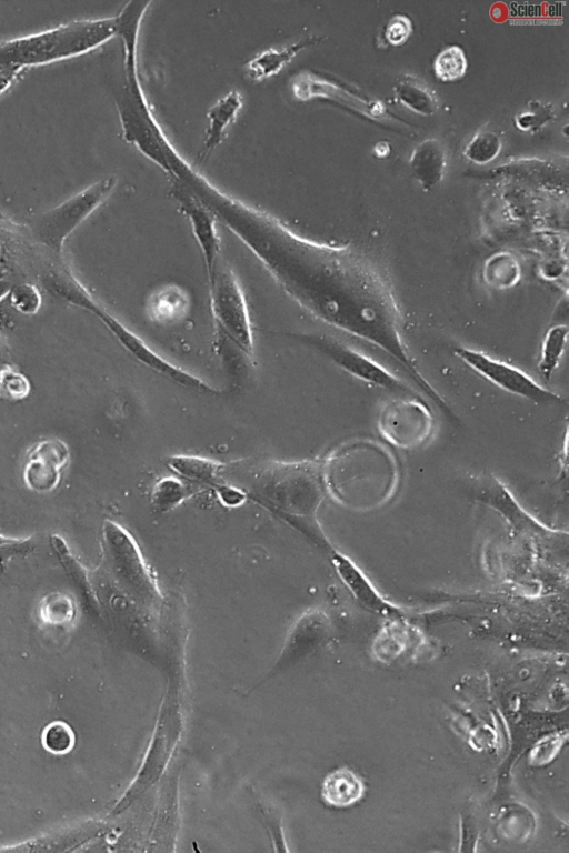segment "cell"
I'll use <instances>...</instances> for the list:
<instances>
[{
	"label": "cell",
	"instance_id": "6",
	"mask_svg": "<svg viewBox=\"0 0 569 853\" xmlns=\"http://www.w3.org/2000/svg\"><path fill=\"white\" fill-rule=\"evenodd\" d=\"M116 184V177L102 178L61 204L34 217L29 222L31 233L49 249L60 251L69 234L104 202Z\"/></svg>",
	"mask_w": 569,
	"mask_h": 853
},
{
	"label": "cell",
	"instance_id": "9",
	"mask_svg": "<svg viewBox=\"0 0 569 853\" xmlns=\"http://www.w3.org/2000/svg\"><path fill=\"white\" fill-rule=\"evenodd\" d=\"M456 355L480 377L499 389L535 403H555L561 398L545 389L527 373L483 352L459 347Z\"/></svg>",
	"mask_w": 569,
	"mask_h": 853
},
{
	"label": "cell",
	"instance_id": "1",
	"mask_svg": "<svg viewBox=\"0 0 569 853\" xmlns=\"http://www.w3.org/2000/svg\"><path fill=\"white\" fill-rule=\"evenodd\" d=\"M204 204L312 317L371 347L391 335L398 312L378 273L342 249L301 238L274 217L217 188L207 193Z\"/></svg>",
	"mask_w": 569,
	"mask_h": 853
},
{
	"label": "cell",
	"instance_id": "2",
	"mask_svg": "<svg viewBox=\"0 0 569 853\" xmlns=\"http://www.w3.org/2000/svg\"><path fill=\"white\" fill-rule=\"evenodd\" d=\"M240 489L315 542L328 544L317 521L325 485L312 464L270 463L257 470Z\"/></svg>",
	"mask_w": 569,
	"mask_h": 853
},
{
	"label": "cell",
	"instance_id": "28",
	"mask_svg": "<svg viewBox=\"0 0 569 853\" xmlns=\"http://www.w3.org/2000/svg\"><path fill=\"white\" fill-rule=\"evenodd\" d=\"M411 31V20L407 16L397 14L388 21L385 36L390 44L398 47L408 40Z\"/></svg>",
	"mask_w": 569,
	"mask_h": 853
},
{
	"label": "cell",
	"instance_id": "31",
	"mask_svg": "<svg viewBox=\"0 0 569 853\" xmlns=\"http://www.w3.org/2000/svg\"><path fill=\"white\" fill-rule=\"evenodd\" d=\"M28 539H12L0 535V552L4 554H16L29 550Z\"/></svg>",
	"mask_w": 569,
	"mask_h": 853
},
{
	"label": "cell",
	"instance_id": "27",
	"mask_svg": "<svg viewBox=\"0 0 569 853\" xmlns=\"http://www.w3.org/2000/svg\"><path fill=\"white\" fill-rule=\"evenodd\" d=\"M40 295L36 288L29 284L17 287L11 293L13 307L23 313H33L40 305Z\"/></svg>",
	"mask_w": 569,
	"mask_h": 853
},
{
	"label": "cell",
	"instance_id": "19",
	"mask_svg": "<svg viewBox=\"0 0 569 853\" xmlns=\"http://www.w3.org/2000/svg\"><path fill=\"white\" fill-rule=\"evenodd\" d=\"M393 91L397 99L403 106L417 113L431 116L438 109L437 99L433 93L426 84L412 76H401L397 80Z\"/></svg>",
	"mask_w": 569,
	"mask_h": 853
},
{
	"label": "cell",
	"instance_id": "29",
	"mask_svg": "<svg viewBox=\"0 0 569 853\" xmlns=\"http://www.w3.org/2000/svg\"><path fill=\"white\" fill-rule=\"evenodd\" d=\"M551 118V109L543 106L530 107V110L516 118L517 126L522 130H535Z\"/></svg>",
	"mask_w": 569,
	"mask_h": 853
},
{
	"label": "cell",
	"instance_id": "5",
	"mask_svg": "<svg viewBox=\"0 0 569 853\" xmlns=\"http://www.w3.org/2000/svg\"><path fill=\"white\" fill-rule=\"evenodd\" d=\"M209 301L218 330L247 358H254L252 323L244 293L223 257L207 272Z\"/></svg>",
	"mask_w": 569,
	"mask_h": 853
},
{
	"label": "cell",
	"instance_id": "8",
	"mask_svg": "<svg viewBox=\"0 0 569 853\" xmlns=\"http://www.w3.org/2000/svg\"><path fill=\"white\" fill-rule=\"evenodd\" d=\"M295 339L315 349L352 377L390 392L413 394L407 384L385 367L345 342L327 334L295 333Z\"/></svg>",
	"mask_w": 569,
	"mask_h": 853
},
{
	"label": "cell",
	"instance_id": "17",
	"mask_svg": "<svg viewBox=\"0 0 569 853\" xmlns=\"http://www.w3.org/2000/svg\"><path fill=\"white\" fill-rule=\"evenodd\" d=\"M167 465L182 480L210 485L217 489L222 483L226 465L202 456L176 454L167 459Z\"/></svg>",
	"mask_w": 569,
	"mask_h": 853
},
{
	"label": "cell",
	"instance_id": "4",
	"mask_svg": "<svg viewBox=\"0 0 569 853\" xmlns=\"http://www.w3.org/2000/svg\"><path fill=\"white\" fill-rule=\"evenodd\" d=\"M117 36V18L71 21L41 32L0 41V68L20 70L90 52Z\"/></svg>",
	"mask_w": 569,
	"mask_h": 853
},
{
	"label": "cell",
	"instance_id": "20",
	"mask_svg": "<svg viewBox=\"0 0 569 853\" xmlns=\"http://www.w3.org/2000/svg\"><path fill=\"white\" fill-rule=\"evenodd\" d=\"M568 328L565 324H556L546 332L539 355V371L549 379L559 368L568 342Z\"/></svg>",
	"mask_w": 569,
	"mask_h": 853
},
{
	"label": "cell",
	"instance_id": "13",
	"mask_svg": "<svg viewBox=\"0 0 569 853\" xmlns=\"http://www.w3.org/2000/svg\"><path fill=\"white\" fill-rule=\"evenodd\" d=\"M331 562L342 583L363 608L383 615L393 613L395 608L380 595L366 574L348 556L335 551Z\"/></svg>",
	"mask_w": 569,
	"mask_h": 853
},
{
	"label": "cell",
	"instance_id": "18",
	"mask_svg": "<svg viewBox=\"0 0 569 853\" xmlns=\"http://www.w3.org/2000/svg\"><path fill=\"white\" fill-rule=\"evenodd\" d=\"M365 792L361 779L347 767L329 773L323 780L321 795L326 803L346 807L359 801Z\"/></svg>",
	"mask_w": 569,
	"mask_h": 853
},
{
	"label": "cell",
	"instance_id": "12",
	"mask_svg": "<svg viewBox=\"0 0 569 853\" xmlns=\"http://www.w3.org/2000/svg\"><path fill=\"white\" fill-rule=\"evenodd\" d=\"M69 458L68 446L61 440L48 439L33 444L27 453L23 468L27 486L38 492L53 490L60 482Z\"/></svg>",
	"mask_w": 569,
	"mask_h": 853
},
{
	"label": "cell",
	"instance_id": "16",
	"mask_svg": "<svg viewBox=\"0 0 569 853\" xmlns=\"http://www.w3.org/2000/svg\"><path fill=\"white\" fill-rule=\"evenodd\" d=\"M409 164L412 175L423 190L432 189L445 174V145L437 139L423 140L415 148Z\"/></svg>",
	"mask_w": 569,
	"mask_h": 853
},
{
	"label": "cell",
	"instance_id": "3",
	"mask_svg": "<svg viewBox=\"0 0 569 853\" xmlns=\"http://www.w3.org/2000/svg\"><path fill=\"white\" fill-rule=\"evenodd\" d=\"M140 26L123 23L118 31L123 48V84L116 94L122 138L169 177L178 151L158 123L143 92L138 64Z\"/></svg>",
	"mask_w": 569,
	"mask_h": 853
},
{
	"label": "cell",
	"instance_id": "21",
	"mask_svg": "<svg viewBox=\"0 0 569 853\" xmlns=\"http://www.w3.org/2000/svg\"><path fill=\"white\" fill-rule=\"evenodd\" d=\"M192 490L181 479L163 478L159 480L151 491V502L156 510L169 512L190 498Z\"/></svg>",
	"mask_w": 569,
	"mask_h": 853
},
{
	"label": "cell",
	"instance_id": "25",
	"mask_svg": "<svg viewBox=\"0 0 569 853\" xmlns=\"http://www.w3.org/2000/svg\"><path fill=\"white\" fill-rule=\"evenodd\" d=\"M42 742L50 752L62 754L72 747L73 734L64 723L53 722L44 729Z\"/></svg>",
	"mask_w": 569,
	"mask_h": 853
},
{
	"label": "cell",
	"instance_id": "24",
	"mask_svg": "<svg viewBox=\"0 0 569 853\" xmlns=\"http://www.w3.org/2000/svg\"><path fill=\"white\" fill-rule=\"evenodd\" d=\"M30 391L27 377L11 365L0 369V398L7 400H22Z\"/></svg>",
	"mask_w": 569,
	"mask_h": 853
},
{
	"label": "cell",
	"instance_id": "7",
	"mask_svg": "<svg viewBox=\"0 0 569 853\" xmlns=\"http://www.w3.org/2000/svg\"><path fill=\"white\" fill-rule=\"evenodd\" d=\"M72 303L94 314L120 345L146 368L181 387L202 393H220L209 383L160 357L140 337L100 305L86 290L78 292Z\"/></svg>",
	"mask_w": 569,
	"mask_h": 853
},
{
	"label": "cell",
	"instance_id": "30",
	"mask_svg": "<svg viewBox=\"0 0 569 853\" xmlns=\"http://www.w3.org/2000/svg\"><path fill=\"white\" fill-rule=\"evenodd\" d=\"M216 490L219 499L228 506L241 505L247 499L246 493L240 488L221 484Z\"/></svg>",
	"mask_w": 569,
	"mask_h": 853
},
{
	"label": "cell",
	"instance_id": "23",
	"mask_svg": "<svg viewBox=\"0 0 569 853\" xmlns=\"http://www.w3.org/2000/svg\"><path fill=\"white\" fill-rule=\"evenodd\" d=\"M500 150V137L493 131H481L470 140L465 149V155L472 162L483 164L492 161Z\"/></svg>",
	"mask_w": 569,
	"mask_h": 853
},
{
	"label": "cell",
	"instance_id": "15",
	"mask_svg": "<svg viewBox=\"0 0 569 853\" xmlns=\"http://www.w3.org/2000/svg\"><path fill=\"white\" fill-rule=\"evenodd\" d=\"M319 38L308 36L277 48H269L257 53L244 66L246 74L254 81L264 80L277 74L284 66L306 48L317 43Z\"/></svg>",
	"mask_w": 569,
	"mask_h": 853
},
{
	"label": "cell",
	"instance_id": "10",
	"mask_svg": "<svg viewBox=\"0 0 569 853\" xmlns=\"http://www.w3.org/2000/svg\"><path fill=\"white\" fill-rule=\"evenodd\" d=\"M103 538L114 578L142 596L157 594L156 583L132 536L117 523L107 521Z\"/></svg>",
	"mask_w": 569,
	"mask_h": 853
},
{
	"label": "cell",
	"instance_id": "22",
	"mask_svg": "<svg viewBox=\"0 0 569 853\" xmlns=\"http://www.w3.org/2000/svg\"><path fill=\"white\" fill-rule=\"evenodd\" d=\"M433 70L441 81H455L467 70V58L459 46H449L438 53L433 61Z\"/></svg>",
	"mask_w": 569,
	"mask_h": 853
},
{
	"label": "cell",
	"instance_id": "32",
	"mask_svg": "<svg viewBox=\"0 0 569 853\" xmlns=\"http://www.w3.org/2000/svg\"><path fill=\"white\" fill-rule=\"evenodd\" d=\"M18 76V70L0 68V94L4 92Z\"/></svg>",
	"mask_w": 569,
	"mask_h": 853
},
{
	"label": "cell",
	"instance_id": "33",
	"mask_svg": "<svg viewBox=\"0 0 569 853\" xmlns=\"http://www.w3.org/2000/svg\"><path fill=\"white\" fill-rule=\"evenodd\" d=\"M391 148L387 141H379L373 147V152L378 158H386Z\"/></svg>",
	"mask_w": 569,
	"mask_h": 853
},
{
	"label": "cell",
	"instance_id": "26",
	"mask_svg": "<svg viewBox=\"0 0 569 853\" xmlns=\"http://www.w3.org/2000/svg\"><path fill=\"white\" fill-rule=\"evenodd\" d=\"M566 735L561 733L552 734L541 740L532 750L530 760L535 764H545L552 760V757L560 750Z\"/></svg>",
	"mask_w": 569,
	"mask_h": 853
},
{
	"label": "cell",
	"instance_id": "11",
	"mask_svg": "<svg viewBox=\"0 0 569 853\" xmlns=\"http://www.w3.org/2000/svg\"><path fill=\"white\" fill-rule=\"evenodd\" d=\"M172 180L169 194L190 221L192 233L204 261L206 271L209 272L222 258L221 241L216 227L217 219L181 182Z\"/></svg>",
	"mask_w": 569,
	"mask_h": 853
},
{
	"label": "cell",
	"instance_id": "14",
	"mask_svg": "<svg viewBox=\"0 0 569 853\" xmlns=\"http://www.w3.org/2000/svg\"><path fill=\"white\" fill-rule=\"evenodd\" d=\"M243 100L237 90H231L220 98L207 112L209 120L206 129L203 145L199 152L198 162H203L227 137L229 127L236 121Z\"/></svg>",
	"mask_w": 569,
	"mask_h": 853
}]
</instances>
